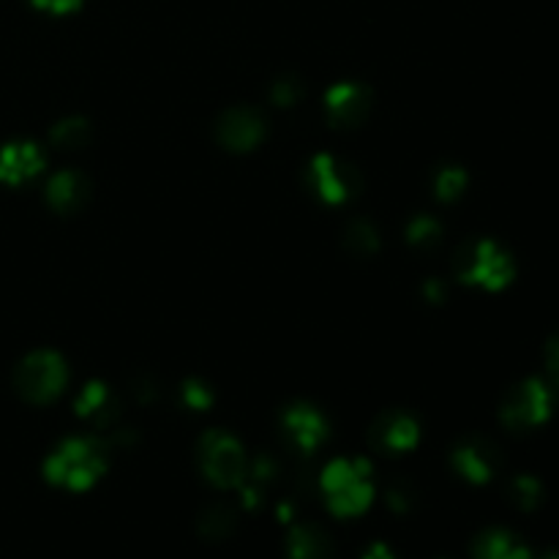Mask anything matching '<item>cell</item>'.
Masks as SVG:
<instances>
[{"label": "cell", "mask_w": 559, "mask_h": 559, "mask_svg": "<svg viewBox=\"0 0 559 559\" xmlns=\"http://www.w3.org/2000/svg\"><path fill=\"white\" fill-rule=\"evenodd\" d=\"M320 486L328 511L338 519L360 516L374 500L371 469L360 459H336L328 464L322 469Z\"/></svg>", "instance_id": "obj_1"}, {"label": "cell", "mask_w": 559, "mask_h": 559, "mask_svg": "<svg viewBox=\"0 0 559 559\" xmlns=\"http://www.w3.org/2000/svg\"><path fill=\"white\" fill-rule=\"evenodd\" d=\"M104 448L93 440H66L44 462V478L69 491H85L104 475Z\"/></svg>", "instance_id": "obj_2"}, {"label": "cell", "mask_w": 559, "mask_h": 559, "mask_svg": "<svg viewBox=\"0 0 559 559\" xmlns=\"http://www.w3.org/2000/svg\"><path fill=\"white\" fill-rule=\"evenodd\" d=\"M456 273L462 282L475 284V287L502 289L511 284L516 265H513V257L500 243L480 238L462 246L456 257Z\"/></svg>", "instance_id": "obj_3"}, {"label": "cell", "mask_w": 559, "mask_h": 559, "mask_svg": "<svg viewBox=\"0 0 559 559\" xmlns=\"http://www.w3.org/2000/svg\"><path fill=\"white\" fill-rule=\"evenodd\" d=\"M66 382H69V369H66L63 358L49 349L31 353L14 371L16 393L31 404H47L58 399Z\"/></svg>", "instance_id": "obj_4"}, {"label": "cell", "mask_w": 559, "mask_h": 559, "mask_svg": "<svg viewBox=\"0 0 559 559\" xmlns=\"http://www.w3.org/2000/svg\"><path fill=\"white\" fill-rule=\"evenodd\" d=\"M200 469L216 489H238L249 459L235 437L227 431H207L200 440Z\"/></svg>", "instance_id": "obj_5"}, {"label": "cell", "mask_w": 559, "mask_h": 559, "mask_svg": "<svg viewBox=\"0 0 559 559\" xmlns=\"http://www.w3.org/2000/svg\"><path fill=\"white\" fill-rule=\"evenodd\" d=\"M555 409V396H551L549 385L535 377L519 382L506 393L500 404V418L508 429L513 431H530L535 426L546 424Z\"/></svg>", "instance_id": "obj_6"}, {"label": "cell", "mask_w": 559, "mask_h": 559, "mask_svg": "<svg viewBox=\"0 0 559 559\" xmlns=\"http://www.w3.org/2000/svg\"><path fill=\"white\" fill-rule=\"evenodd\" d=\"M358 173L336 156H317L309 167V186L322 202L338 205L358 191Z\"/></svg>", "instance_id": "obj_7"}, {"label": "cell", "mask_w": 559, "mask_h": 559, "mask_svg": "<svg viewBox=\"0 0 559 559\" xmlns=\"http://www.w3.org/2000/svg\"><path fill=\"white\" fill-rule=\"evenodd\" d=\"M265 131H267L265 118H262L257 109H249V107L227 109V112L218 118V126H216L218 142H222L224 147H229V151H238V153L251 151V147L260 145V142L265 140Z\"/></svg>", "instance_id": "obj_8"}, {"label": "cell", "mask_w": 559, "mask_h": 559, "mask_svg": "<svg viewBox=\"0 0 559 559\" xmlns=\"http://www.w3.org/2000/svg\"><path fill=\"white\" fill-rule=\"evenodd\" d=\"M284 440L300 453H314L328 437V420L309 404H295L282 415Z\"/></svg>", "instance_id": "obj_9"}, {"label": "cell", "mask_w": 559, "mask_h": 559, "mask_svg": "<svg viewBox=\"0 0 559 559\" xmlns=\"http://www.w3.org/2000/svg\"><path fill=\"white\" fill-rule=\"evenodd\" d=\"M453 469L462 475L469 484H489L495 478L497 467H500V453L484 437H473V440H464L462 445L453 451L451 456Z\"/></svg>", "instance_id": "obj_10"}, {"label": "cell", "mask_w": 559, "mask_h": 559, "mask_svg": "<svg viewBox=\"0 0 559 559\" xmlns=\"http://www.w3.org/2000/svg\"><path fill=\"white\" fill-rule=\"evenodd\" d=\"M418 420L407 413H385L374 420L369 431V442L382 453H407L418 445Z\"/></svg>", "instance_id": "obj_11"}, {"label": "cell", "mask_w": 559, "mask_h": 559, "mask_svg": "<svg viewBox=\"0 0 559 559\" xmlns=\"http://www.w3.org/2000/svg\"><path fill=\"white\" fill-rule=\"evenodd\" d=\"M44 167V153L33 142H9L0 147V183L22 186Z\"/></svg>", "instance_id": "obj_12"}, {"label": "cell", "mask_w": 559, "mask_h": 559, "mask_svg": "<svg viewBox=\"0 0 559 559\" xmlns=\"http://www.w3.org/2000/svg\"><path fill=\"white\" fill-rule=\"evenodd\" d=\"M325 109L331 123L336 126H358L369 112V91L355 82H338L328 91Z\"/></svg>", "instance_id": "obj_13"}, {"label": "cell", "mask_w": 559, "mask_h": 559, "mask_svg": "<svg viewBox=\"0 0 559 559\" xmlns=\"http://www.w3.org/2000/svg\"><path fill=\"white\" fill-rule=\"evenodd\" d=\"M76 415L85 418L96 431L107 435V431H112L118 426L120 404L107 388L98 385V382H91V385L82 388L80 399H76Z\"/></svg>", "instance_id": "obj_14"}, {"label": "cell", "mask_w": 559, "mask_h": 559, "mask_svg": "<svg viewBox=\"0 0 559 559\" xmlns=\"http://www.w3.org/2000/svg\"><path fill=\"white\" fill-rule=\"evenodd\" d=\"M91 197V183L82 173L63 169L47 183V202L58 213H76Z\"/></svg>", "instance_id": "obj_15"}, {"label": "cell", "mask_w": 559, "mask_h": 559, "mask_svg": "<svg viewBox=\"0 0 559 559\" xmlns=\"http://www.w3.org/2000/svg\"><path fill=\"white\" fill-rule=\"evenodd\" d=\"M287 559H333V544L317 524H298L287 538Z\"/></svg>", "instance_id": "obj_16"}, {"label": "cell", "mask_w": 559, "mask_h": 559, "mask_svg": "<svg viewBox=\"0 0 559 559\" xmlns=\"http://www.w3.org/2000/svg\"><path fill=\"white\" fill-rule=\"evenodd\" d=\"M475 559H533L527 546L508 530H486L473 546Z\"/></svg>", "instance_id": "obj_17"}, {"label": "cell", "mask_w": 559, "mask_h": 559, "mask_svg": "<svg viewBox=\"0 0 559 559\" xmlns=\"http://www.w3.org/2000/svg\"><path fill=\"white\" fill-rule=\"evenodd\" d=\"M344 246L353 251L355 257H369L380 249V235H377L374 224L366 222V218H355L344 229Z\"/></svg>", "instance_id": "obj_18"}, {"label": "cell", "mask_w": 559, "mask_h": 559, "mask_svg": "<svg viewBox=\"0 0 559 559\" xmlns=\"http://www.w3.org/2000/svg\"><path fill=\"white\" fill-rule=\"evenodd\" d=\"M49 140H52V145L66 147V151H76V147L87 145V140H91V126L82 118L60 120L52 134H49Z\"/></svg>", "instance_id": "obj_19"}, {"label": "cell", "mask_w": 559, "mask_h": 559, "mask_svg": "<svg viewBox=\"0 0 559 559\" xmlns=\"http://www.w3.org/2000/svg\"><path fill=\"white\" fill-rule=\"evenodd\" d=\"M233 530H235V513L229 511V506H211L200 516V533L205 535V538L211 540L227 538Z\"/></svg>", "instance_id": "obj_20"}, {"label": "cell", "mask_w": 559, "mask_h": 559, "mask_svg": "<svg viewBox=\"0 0 559 559\" xmlns=\"http://www.w3.org/2000/svg\"><path fill=\"white\" fill-rule=\"evenodd\" d=\"M407 240L413 249L418 251H429V249H437L442 240V227L435 222L431 216H418L409 222L407 227Z\"/></svg>", "instance_id": "obj_21"}, {"label": "cell", "mask_w": 559, "mask_h": 559, "mask_svg": "<svg viewBox=\"0 0 559 559\" xmlns=\"http://www.w3.org/2000/svg\"><path fill=\"white\" fill-rule=\"evenodd\" d=\"M508 497H511L513 506L522 508V511H535L540 497H544V489H540L538 478H533V475H516V478L511 480V486H508Z\"/></svg>", "instance_id": "obj_22"}, {"label": "cell", "mask_w": 559, "mask_h": 559, "mask_svg": "<svg viewBox=\"0 0 559 559\" xmlns=\"http://www.w3.org/2000/svg\"><path fill=\"white\" fill-rule=\"evenodd\" d=\"M464 186H467V173L459 167H442L435 175V194L442 202H453L456 197H462Z\"/></svg>", "instance_id": "obj_23"}, {"label": "cell", "mask_w": 559, "mask_h": 559, "mask_svg": "<svg viewBox=\"0 0 559 559\" xmlns=\"http://www.w3.org/2000/svg\"><path fill=\"white\" fill-rule=\"evenodd\" d=\"M183 402L189 404L191 409H207L211 407V402H213V393H211V388L205 385V382H197V380H191V382H186L183 385Z\"/></svg>", "instance_id": "obj_24"}, {"label": "cell", "mask_w": 559, "mask_h": 559, "mask_svg": "<svg viewBox=\"0 0 559 559\" xmlns=\"http://www.w3.org/2000/svg\"><path fill=\"white\" fill-rule=\"evenodd\" d=\"M298 98H300V85L295 80H282L273 85V102H276L278 107H293Z\"/></svg>", "instance_id": "obj_25"}, {"label": "cell", "mask_w": 559, "mask_h": 559, "mask_svg": "<svg viewBox=\"0 0 559 559\" xmlns=\"http://www.w3.org/2000/svg\"><path fill=\"white\" fill-rule=\"evenodd\" d=\"M546 369H549L551 380L559 388V336L551 338L549 347H546Z\"/></svg>", "instance_id": "obj_26"}, {"label": "cell", "mask_w": 559, "mask_h": 559, "mask_svg": "<svg viewBox=\"0 0 559 559\" xmlns=\"http://www.w3.org/2000/svg\"><path fill=\"white\" fill-rule=\"evenodd\" d=\"M31 3L38 5V9H44V11H52V14H66V11H71L80 5V0H31Z\"/></svg>", "instance_id": "obj_27"}, {"label": "cell", "mask_w": 559, "mask_h": 559, "mask_svg": "<svg viewBox=\"0 0 559 559\" xmlns=\"http://www.w3.org/2000/svg\"><path fill=\"white\" fill-rule=\"evenodd\" d=\"M364 559H396V555H393L385 544H374L369 546V551H366Z\"/></svg>", "instance_id": "obj_28"}, {"label": "cell", "mask_w": 559, "mask_h": 559, "mask_svg": "<svg viewBox=\"0 0 559 559\" xmlns=\"http://www.w3.org/2000/svg\"><path fill=\"white\" fill-rule=\"evenodd\" d=\"M426 298H431V300H437V304H440V300H445V287H442L440 282H435V278H431V282L426 284Z\"/></svg>", "instance_id": "obj_29"}, {"label": "cell", "mask_w": 559, "mask_h": 559, "mask_svg": "<svg viewBox=\"0 0 559 559\" xmlns=\"http://www.w3.org/2000/svg\"><path fill=\"white\" fill-rule=\"evenodd\" d=\"M540 559H559V551H546V555Z\"/></svg>", "instance_id": "obj_30"}]
</instances>
